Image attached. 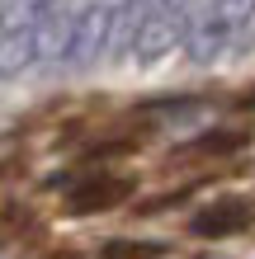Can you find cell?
Segmentation results:
<instances>
[{
  "mask_svg": "<svg viewBox=\"0 0 255 259\" xmlns=\"http://www.w3.org/2000/svg\"><path fill=\"white\" fill-rule=\"evenodd\" d=\"M250 222H255V207L246 203V198H222V203L203 207V212H194L189 231H194V236H203V240H222V236L246 231Z\"/></svg>",
  "mask_w": 255,
  "mask_h": 259,
  "instance_id": "obj_1",
  "label": "cell"
},
{
  "mask_svg": "<svg viewBox=\"0 0 255 259\" xmlns=\"http://www.w3.org/2000/svg\"><path fill=\"white\" fill-rule=\"evenodd\" d=\"M128 193H132L128 179H118V175H90V179H81V184L66 193V207L76 212V217H90V212H109V207H118Z\"/></svg>",
  "mask_w": 255,
  "mask_h": 259,
  "instance_id": "obj_2",
  "label": "cell"
},
{
  "mask_svg": "<svg viewBox=\"0 0 255 259\" xmlns=\"http://www.w3.org/2000/svg\"><path fill=\"white\" fill-rule=\"evenodd\" d=\"M166 250H170L166 240H109L104 259H161Z\"/></svg>",
  "mask_w": 255,
  "mask_h": 259,
  "instance_id": "obj_3",
  "label": "cell"
},
{
  "mask_svg": "<svg viewBox=\"0 0 255 259\" xmlns=\"http://www.w3.org/2000/svg\"><path fill=\"white\" fill-rule=\"evenodd\" d=\"M246 142H250L246 132H203L189 151H194V156H232V151H241Z\"/></svg>",
  "mask_w": 255,
  "mask_h": 259,
  "instance_id": "obj_4",
  "label": "cell"
}]
</instances>
